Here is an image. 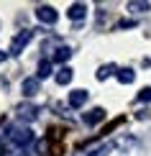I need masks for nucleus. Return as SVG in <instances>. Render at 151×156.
<instances>
[{
    "instance_id": "obj_21",
    "label": "nucleus",
    "mask_w": 151,
    "mask_h": 156,
    "mask_svg": "<svg viewBox=\"0 0 151 156\" xmlns=\"http://www.w3.org/2000/svg\"><path fill=\"white\" fill-rule=\"evenodd\" d=\"M0 144H3V138H0Z\"/></svg>"
},
{
    "instance_id": "obj_4",
    "label": "nucleus",
    "mask_w": 151,
    "mask_h": 156,
    "mask_svg": "<svg viewBox=\"0 0 151 156\" xmlns=\"http://www.w3.org/2000/svg\"><path fill=\"white\" fill-rule=\"evenodd\" d=\"M36 18H38L41 23H49V26H54L59 16H56V10L51 8V5H38V8H36Z\"/></svg>"
},
{
    "instance_id": "obj_3",
    "label": "nucleus",
    "mask_w": 151,
    "mask_h": 156,
    "mask_svg": "<svg viewBox=\"0 0 151 156\" xmlns=\"http://www.w3.org/2000/svg\"><path fill=\"white\" fill-rule=\"evenodd\" d=\"M16 113H18V118L23 123H31V120L38 118V105H34V102H21V105L16 108Z\"/></svg>"
},
{
    "instance_id": "obj_18",
    "label": "nucleus",
    "mask_w": 151,
    "mask_h": 156,
    "mask_svg": "<svg viewBox=\"0 0 151 156\" xmlns=\"http://www.w3.org/2000/svg\"><path fill=\"white\" fill-rule=\"evenodd\" d=\"M133 26H136V21H120L115 28H133Z\"/></svg>"
},
{
    "instance_id": "obj_6",
    "label": "nucleus",
    "mask_w": 151,
    "mask_h": 156,
    "mask_svg": "<svg viewBox=\"0 0 151 156\" xmlns=\"http://www.w3.org/2000/svg\"><path fill=\"white\" fill-rule=\"evenodd\" d=\"M82 120L87 123V126H97V123H102V120H105V110H102V108H92L90 113H84V115H82Z\"/></svg>"
},
{
    "instance_id": "obj_11",
    "label": "nucleus",
    "mask_w": 151,
    "mask_h": 156,
    "mask_svg": "<svg viewBox=\"0 0 151 156\" xmlns=\"http://www.w3.org/2000/svg\"><path fill=\"white\" fill-rule=\"evenodd\" d=\"M115 77H118V82H120V84H131V82L136 80V72L131 67H123V69H118Z\"/></svg>"
},
{
    "instance_id": "obj_22",
    "label": "nucleus",
    "mask_w": 151,
    "mask_h": 156,
    "mask_svg": "<svg viewBox=\"0 0 151 156\" xmlns=\"http://www.w3.org/2000/svg\"><path fill=\"white\" fill-rule=\"evenodd\" d=\"M0 156H3V154H0Z\"/></svg>"
},
{
    "instance_id": "obj_13",
    "label": "nucleus",
    "mask_w": 151,
    "mask_h": 156,
    "mask_svg": "<svg viewBox=\"0 0 151 156\" xmlns=\"http://www.w3.org/2000/svg\"><path fill=\"white\" fill-rule=\"evenodd\" d=\"M72 77H74V74H72V69H69V67H62V69L56 72L54 80H56V84H69V82H72Z\"/></svg>"
},
{
    "instance_id": "obj_19",
    "label": "nucleus",
    "mask_w": 151,
    "mask_h": 156,
    "mask_svg": "<svg viewBox=\"0 0 151 156\" xmlns=\"http://www.w3.org/2000/svg\"><path fill=\"white\" fill-rule=\"evenodd\" d=\"M149 115H151V113H149V110H138V113H136V118H138V120H146V118H149Z\"/></svg>"
},
{
    "instance_id": "obj_14",
    "label": "nucleus",
    "mask_w": 151,
    "mask_h": 156,
    "mask_svg": "<svg viewBox=\"0 0 151 156\" xmlns=\"http://www.w3.org/2000/svg\"><path fill=\"white\" fill-rule=\"evenodd\" d=\"M110 74H118V67H115V64H102V67L100 69H97V80H108V77Z\"/></svg>"
},
{
    "instance_id": "obj_12",
    "label": "nucleus",
    "mask_w": 151,
    "mask_h": 156,
    "mask_svg": "<svg viewBox=\"0 0 151 156\" xmlns=\"http://www.w3.org/2000/svg\"><path fill=\"white\" fill-rule=\"evenodd\" d=\"M69 56H72V49L69 46H56L54 54H51V62H67Z\"/></svg>"
},
{
    "instance_id": "obj_5",
    "label": "nucleus",
    "mask_w": 151,
    "mask_h": 156,
    "mask_svg": "<svg viewBox=\"0 0 151 156\" xmlns=\"http://www.w3.org/2000/svg\"><path fill=\"white\" fill-rule=\"evenodd\" d=\"M87 97H90L87 90H72L69 97H67V105L69 108H82L84 102H87Z\"/></svg>"
},
{
    "instance_id": "obj_15",
    "label": "nucleus",
    "mask_w": 151,
    "mask_h": 156,
    "mask_svg": "<svg viewBox=\"0 0 151 156\" xmlns=\"http://www.w3.org/2000/svg\"><path fill=\"white\" fill-rule=\"evenodd\" d=\"M128 10H131V13H149V10H151V3H143V0H141V3H138V0H131V3H128Z\"/></svg>"
},
{
    "instance_id": "obj_8",
    "label": "nucleus",
    "mask_w": 151,
    "mask_h": 156,
    "mask_svg": "<svg viewBox=\"0 0 151 156\" xmlns=\"http://www.w3.org/2000/svg\"><path fill=\"white\" fill-rule=\"evenodd\" d=\"M67 16L72 18V21H82V18L87 16V5L84 3H72L69 10H67Z\"/></svg>"
},
{
    "instance_id": "obj_17",
    "label": "nucleus",
    "mask_w": 151,
    "mask_h": 156,
    "mask_svg": "<svg viewBox=\"0 0 151 156\" xmlns=\"http://www.w3.org/2000/svg\"><path fill=\"white\" fill-rule=\"evenodd\" d=\"M46 146H49V141H46V138H41V141H36V146H34V148H36V154H38V156H44V154H46Z\"/></svg>"
},
{
    "instance_id": "obj_2",
    "label": "nucleus",
    "mask_w": 151,
    "mask_h": 156,
    "mask_svg": "<svg viewBox=\"0 0 151 156\" xmlns=\"http://www.w3.org/2000/svg\"><path fill=\"white\" fill-rule=\"evenodd\" d=\"M34 34H36L34 28H23V31H18V34L13 36V41H10V49H8V54H10V56H21V54H23V49L31 44Z\"/></svg>"
},
{
    "instance_id": "obj_16",
    "label": "nucleus",
    "mask_w": 151,
    "mask_h": 156,
    "mask_svg": "<svg viewBox=\"0 0 151 156\" xmlns=\"http://www.w3.org/2000/svg\"><path fill=\"white\" fill-rule=\"evenodd\" d=\"M136 100H138V102H151V87H143Z\"/></svg>"
},
{
    "instance_id": "obj_1",
    "label": "nucleus",
    "mask_w": 151,
    "mask_h": 156,
    "mask_svg": "<svg viewBox=\"0 0 151 156\" xmlns=\"http://www.w3.org/2000/svg\"><path fill=\"white\" fill-rule=\"evenodd\" d=\"M8 138H10L13 146L28 148L31 144H34V131H31L28 126H10V128H8Z\"/></svg>"
},
{
    "instance_id": "obj_10",
    "label": "nucleus",
    "mask_w": 151,
    "mask_h": 156,
    "mask_svg": "<svg viewBox=\"0 0 151 156\" xmlns=\"http://www.w3.org/2000/svg\"><path fill=\"white\" fill-rule=\"evenodd\" d=\"M49 74H54V62L51 59H41V64H38V80H46Z\"/></svg>"
},
{
    "instance_id": "obj_7",
    "label": "nucleus",
    "mask_w": 151,
    "mask_h": 156,
    "mask_svg": "<svg viewBox=\"0 0 151 156\" xmlns=\"http://www.w3.org/2000/svg\"><path fill=\"white\" fill-rule=\"evenodd\" d=\"M38 87H41V80L38 77H26L23 80V95L26 97H34L38 92Z\"/></svg>"
},
{
    "instance_id": "obj_9",
    "label": "nucleus",
    "mask_w": 151,
    "mask_h": 156,
    "mask_svg": "<svg viewBox=\"0 0 151 156\" xmlns=\"http://www.w3.org/2000/svg\"><path fill=\"white\" fill-rule=\"evenodd\" d=\"M110 148H113V144H102V146H92V148H87V151H80V154H74V156H108V154H110Z\"/></svg>"
},
{
    "instance_id": "obj_20",
    "label": "nucleus",
    "mask_w": 151,
    "mask_h": 156,
    "mask_svg": "<svg viewBox=\"0 0 151 156\" xmlns=\"http://www.w3.org/2000/svg\"><path fill=\"white\" fill-rule=\"evenodd\" d=\"M5 59H8V51H0V64H3Z\"/></svg>"
}]
</instances>
